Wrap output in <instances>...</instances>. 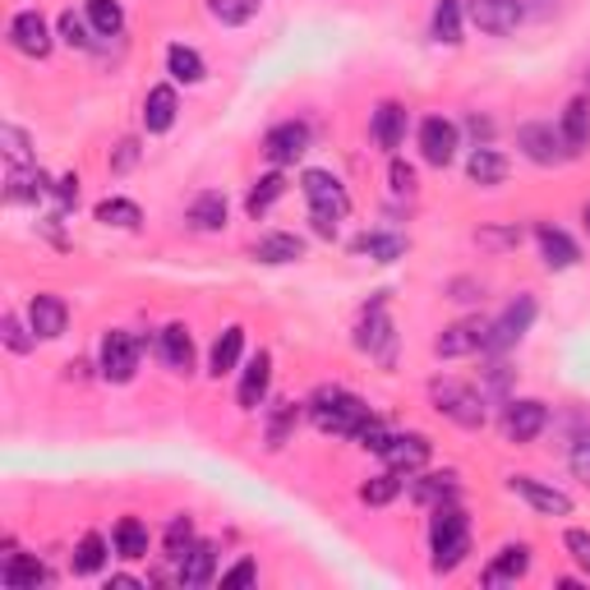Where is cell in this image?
Here are the masks:
<instances>
[{"label": "cell", "instance_id": "cell-4", "mask_svg": "<svg viewBox=\"0 0 590 590\" xmlns=\"http://www.w3.org/2000/svg\"><path fill=\"white\" fill-rule=\"evenodd\" d=\"M535 323V296H517L508 310H502L494 323H489V337H485V356H502L531 333Z\"/></svg>", "mask_w": 590, "mask_h": 590}, {"label": "cell", "instance_id": "cell-10", "mask_svg": "<svg viewBox=\"0 0 590 590\" xmlns=\"http://www.w3.org/2000/svg\"><path fill=\"white\" fill-rule=\"evenodd\" d=\"M485 337H489L485 319H462V323H452V327H443V333L433 337V356H443V360L475 356V351H485Z\"/></svg>", "mask_w": 590, "mask_h": 590}, {"label": "cell", "instance_id": "cell-48", "mask_svg": "<svg viewBox=\"0 0 590 590\" xmlns=\"http://www.w3.org/2000/svg\"><path fill=\"white\" fill-rule=\"evenodd\" d=\"M356 443H360L365 452H379V456H383V448L392 443V433H387V425L379 420V415H369V420L356 429Z\"/></svg>", "mask_w": 590, "mask_h": 590}, {"label": "cell", "instance_id": "cell-8", "mask_svg": "<svg viewBox=\"0 0 590 590\" xmlns=\"http://www.w3.org/2000/svg\"><path fill=\"white\" fill-rule=\"evenodd\" d=\"M544 425H549V406L535 402V397H521V402H508L502 406V433L508 443H535Z\"/></svg>", "mask_w": 590, "mask_h": 590}, {"label": "cell", "instance_id": "cell-44", "mask_svg": "<svg viewBox=\"0 0 590 590\" xmlns=\"http://www.w3.org/2000/svg\"><path fill=\"white\" fill-rule=\"evenodd\" d=\"M0 333H5V346H10L14 356H28L33 346H37V333H33V327L24 333V323H19V314H5V319H0Z\"/></svg>", "mask_w": 590, "mask_h": 590}, {"label": "cell", "instance_id": "cell-7", "mask_svg": "<svg viewBox=\"0 0 590 590\" xmlns=\"http://www.w3.org/2000/svg\"><path fill=\"white\" fill-rule=\"evenodd\" d=\"M97 369L106 383H129L139 369V337L129 333H106L102 337V351H97Z\"/></svg>", "mask_w": 590, "mask_h": 590}, {"label": "cell", "instance_id": "cell-30", "mask_svg": "<svg viewBox=\"0 0 590 590\" xmlns=\"http://www.w3.org/2000/svg\"><path fill=\"white\" fill-rule=\"evenodd\" d=\"M56 185H47L42 171H28V166H10V181H5V199L10 204H37L42 194H51Z\"/></svg>", "mask_w": 590, "mask_h": 590}, {"label": "cell", "instance_id": "cell-40", "mask_svg": "<svg viewBox=\"0 0 590 590\" xmlns=\"http://www.w3.org/2000/svg\"><path fill=\"white\" fill-rule=\"evenodd\" d=\"M281 194H287V176H281V171H268V176H258V185L250 189V199H245V212L250 217H264Z\"/></svg>", "mask_w": 590, "mask_h": 590}, {"label": "cell", "instance_id": "cell-22", "mask_svg": "<svg viewBox=\"0 0 590 590\" xmlns=\"http://www.w3.org/2000/svg\"><path fill=\"white\" fill-rule=\"evenodd\" d=\"M406 125H410V116H406V106L402 102H379V112H374V143L383 148V152H397L402 143H406Z\"/></svg>", "mask_w": 590, "mask_h": 590}, {"label": "cell", "instance_id": "cell-53", "mask_svg": "<svg viewBox=\"0 0 590 590\" xmlns=\"http://www.w3.org/2000/svg\"><path fill=\"white\" fill-rule=\"evenodd\" d=\"M258 581V567L245 558V563H235L231 572H222V586H254Z\"/></svg>", "mask_w": 590, "mask_h": 590}, {"label": "cell", "instance_id": "cell-52", "mask_svg": "<svg viewBox=\"0 0 590 590\" xmlns=\"http://www.w3.org/2000/svg\"><path fill=\"white\" fill-rule=\"evenodd\" d=\"M475 240L489 250H512V245H521V231H479Z\"/></svg>", "mask_w": 590, "mask_h": 590}, {"label": "cell", "instance_id": "cell-42", "mask_svg": "<svg viewBox=\"0 0 590 590\" xmlns=\"http://www.w3.org/2000/svg\"><path fill=\"white\" fill-rule=\"evenodd\" d=\"M102 563H106V540L97 535V531H89L79 540V549H74V558H70V567L79 577H93V572H102Z\"/></svg>", "mask_w": 590, "mask_h": 590}, {"label": "cell", "instance_id": "cell-16", "mask_svg": "<svg viewBox=\"0 0 590 590\" xmlns=\"http://www.w3.org/2000/svg\"><path fill=\"white\" fill-rule=\"evenodd\" d=\"M383 462H387L392 471H402V475L425 471V462H429V439H425V433H392V443L383 448Z\"/></svg>", "mask_w": 590, "mask_h": 590}, {"label": "cell", "instance_id": "cell-31", "mask_svg": "<svg viewBox=\"0 0 590 590\" xmlns=\"http://www.w3.org/2000/svg\"><path fill=\"white\" fill-rule=\"evenodd\" d=\"M240 351H245V327H227L222 337L212 342V356H208V374L222 379L240 365Z\"/></svg>", "mask_w": 590, "mask_h": 590}, {"label": "cell", "instance_id": "cell-24", "mask_svg": "<svg viewBox=\"0 0 590 590\" xmlns=\"http://www.w3.org/2000/svg\"><path fill=\"white\" fill-rule=\"evenodd\" d=\"M158 351H162V360H166L171 369H176V374H194V337H189V327H185V323L162 327Z\"/></svg>", "mask_w": 590, "mask_h": 590}, {"label": "cell", "instance_id": "cell-35", "mask_svg": "<svg viewBox=\"0 0 590 590\" xmlns=\"http://www.w3.org/2000/svg\"><path fill=\"white\" fill-rule=\"evenodd\" d=\"M166 74L176 79V83H204L208 79V65H204V56L194 51V47H166Z\"/></svg>", "mask_w": 590, "mask_h": 590}, {"label": "cell", "instance_id": "cell-1", "mask_svg": "<svg viewBox=\"0 0 590 590\" xmlns=\"http://www.w3.org/2000/svg\"><path fill=\"white\" fill-rule=\"evenodd\" d=\"M429 554H433V572H452L462 567L471 554V521L456 502H443L429 517Z\"/></svg>", "mask_w": 590, "mask_h": 590}, {"label": "cell", "instance_id": "cell-45", "mask_svg": "<svg viewBox=\"0 0 590 590\" xmlns=\"http://www.w3.org/2000/svg\"><path fill=\"white\" fill-rule=\"evenodd\" d=\"M89 28H93V24H89V19H79L74 10H65V14H60V42H65V47H79V51H83V47H93Z\"/></svg>", "mask_w": 590, "mask_h": 590}, {"label": "cell", "instance_id": "cell-15", "mask_svg": "<svg viewBox=\"0 0 590 590\" xmlns=\"http://www.w3.org/2000/svg\"><path fill=\"white\" fill-rule=\"evenodd\" d=\"M28 327L37 333V342L65 337V327H70V310H65V300L60 296H33L28 300Z\"/></svg>", "mask_w": 590, "mask_h": 590}, {"label": "cell", "instance_id": "cell-39", "mask_svg": "<svg viewBox=\"0 0 590 590\" xmlns=\"http://www.w3.org/2000/svg\"><path fill=\"white\" fill-rule=\"evenodd\" d=\"M89 24L97 37H120L125 33V5L120 0H89Z\"/></svg>", "mask_w": 590, "mask_h": 590}, {"label": "cell", "instance_id": "cell-5", "mask_svg": "<svg viewBox=\"0 0 590 590\" xmlns=\"http://www.w3.org/2000/svg\"><path fill=\"white\" fill-rule=\"evenodd\" d=\"M517 148H521V158H531L535 166H558V162H567V158H577V152L567 148L563 129H558V125H544V120L521 125V129H517Z\"/></svg>", "mask_w": 590, "mask_h": 590}, {"label": "cell", "instance_id": "cell-18", "mask_svg": "<svg viewBox=\"0 0 590 590\" xmlns=\"http://www.w3.org/2000/svg\"><path fill=\"white\" fill-rule=\"evenodd\" d=\"M176 567H181V586H208L212 577H217V544L212 540H194L189 549L176 558Z\"/></svg>", "mask_w": 590, "mask_h": 590}, {"label": "cell", "instance_id": "cell-14", "mask_svg": "<svg viewBox=\"0 0 590 590\" xmlns=\"http://www.w3.org/2000/svg\"><path fill=\"white\" fill-rule=\"evenodd\" d=\"M10 47H14L19 56L42 60V56L51 51V28H47V19H42L37 10H19V14L10 19Z\"/></svg>", "mask_w": 590, "mask_h": 590}, {"label": "cell", "instance_id": "cell-41", "mask_svg": "<svg viewBox=\"0 0 590 590\" xmlns=\"http://www.w3.org/2000/svg\"><path fill=\"white\" fill-rule=\"evenodd\" d=\"M300 415H304V406H296V402H277L273 406V415H268V448H281L296 433V425H300Z\"/></svg>", "mask_w": 590, "mask_h": 590}, {"label": "cell", "instance_id": "cell-2", "mask_svg": "<svg viewBox=\"0 0 590 590\" xmlns=\"http://www.w3.org/2000/svg\"><path fill=\"white\" fill-rule=\"evenodd\" d=\"M310 420L323 433H337V439H356V429L369 420V406L346 387H319L310 397Z\"/></svg>", "mask_w": 590, "mask_h": 590}, {"label": "cell", "instance_id": "cell-3", "mask_svg": "<svg viewBox=\"0 0 590 590\" xmlns=\"http://www.w3.org/2000/svg\"><path fill=\"white\" fill-rule=\"evenodd\" d=\"M429 397H433V410L448 415L452 425L462 429H485L489 420V397L471 383H456V379H433L429 383Z\"/></svg>", "mask_w": 590, "mask_h": 590}, {"label": "cell", "instance_id": "cell-29", "mask_svg": "<svg viewBox=\"0 0 590 590\" xmlns=\"http://www.w3.org/2000/svg\"><path fill=\"white\" fill-rule=\"evenodd\" d=\"M406 489L420 508L433 512V508H443V502L456 498V475H420V479H406Z\"/></svg>", "mask_w": 590, "mask_h": 590}, {"label": "cell", "instance_id": "cell-36", "mask_svg": "<svg viewBox=\"0 0 590 590\" xmlns=\"http://www.w3.org/2000/svg\"><path fill=\"white\" fill-rule=\"evenodd\" d=\"M93 217H97L102 227H120V231H139L143 227V208L129 204V199H102L93 208Z\"/></svg>", "mask_w": 590, "mask_h": 590}, {"label": "cell", "instance_id": "cell-25", "mask_svg": "<svg viewBox=\"0 0 590 590\" xmlns=\"http://www.w3.org/2000/svg\"><path fill=\"white\" fill-rule=\"evenodd\" d=\"M527 572H531V549H527V544H508V549H498V558L485 567V586L521 581Z\"/></svg>", "mask_w": 590, "mask_h": 590}, {"label": "cell", "instance_id": "cell-21", "mask_svg": "<svg viewBox=\"0 0 590 590\" xmlns=\"http://www.w3.org/2000/svg\"><path fill=\"white\" fill-rule=\"evenodd\" d=\"M176 112H181L176 89H171V83H158V89H148V97H143V129L148 135H166V129L176 125Z\"/></svg>", "mask_w": 590, "mask_h": 590}, {"label": "cell", "instance_id": "cell-50", "mask_svg": "<svg viewBox=\"0 0 590 590\" xmlns=\"http://www.w3.org/2000/svg\"><path fill=\"white\" fill-rule=\"evenodd\" d=\"M387 189H392V194H415V166L402 162V158H392V166H387Z\"/></svg>", "mask_w": 590, "mask_h": 590}, {"label": "cell", "instance_id": "cell-38", "mask_svg": "<svg viewBox=\"0 0 590 590\" xmlns=\"http://www.w3.org/2000/svg\"><path fill=\"white\" fill-rule=\"evenodd\" d=\"M258 10H264V0H208V14L222 28H245Z\"/></svg>", "mask_w": 590, "mask_h": 590}, {"label": "cell", "instance_id": "cell-19", "mask_svg": "<svg viewBox=\"0 0 590 590\" xmlns=\"http://www.w3.org/2000/svg\"><path fill=\"white\" fill-rule=\"evenodd\" d=\"M392 342H397V333H392V323L383 314V304H374L365 319H360V333H356V346L379 360H392Z\"/></svg>", "mask_w": 590, "mask_h": 590}, {"label": "cell", "instance_id": "cell-26", "mask_svg": "<svg viewBox=\"0 0 590 590\" xmlns=\"http://www.w3.org/2000/svg\"><path fill=\"white\" fill-rule=\"evenodd\" d=\"M0 581H5L10 590H37L42 581H51V577H47V567H42L37 554H10L5 567H0Z\"/></svg>", "mask_w": 590, "mask_h": 590}, {"label": "cell", "instance_id": "cell-58", "mask_svg": "<svg viewBox=\"0 0 590 590\" xmlns=\"http://www.w3.org/2000/svg\"><path fill=\"white\" fill-rule=\"evenodd\" d=\"M581 222H586V231H590V204H586V208H581Z\"/></svg>", "mask_w": 590, "mask_h": 590}, {"label": "cell", "instance_id": "cell-27", "mask_svg": "<svg viewBox=\"0 0 590 590\" xmlns=\"http://www.w3.org/2000/svg\"><path fill=\"white\" fill-rule=\"evenodd\" d=\"M466 176H471V185H502V181H508V158H502V152L498 148H475L471 152V158H466Z\"/></svg>", "mask_w": 590, "mask_h": 590}, {"label": "cell", "instance_id": "cell-32", "mask_svg": "<svg viewBox=\"0 0 590 590\" xmlns=\"http://www.w3.org/2000/svg\"><path fill=\"white\" fill-rule=\"evenodd\" d=\"M462 19H466V0H439L433 5V42H443V47H456L462 42Z\"/></svg>", "mask_w": 590, "mask_h": 590}, {"label": "cell", "instance_id": "cell-33", "mask_svg": "<svg viewBox=\"0 0 590 590\" xmlns=\"http://www.w3.org/2000/svg\"><path fill=\"white\" fill-rule=\"evenodd\" d=\"M189 222L199 227V231H222V227H227V194H217V189L194 194V204H189Z\"/></svg>", "mask_w": 590, "mask_h": 590}, {"label": "cell", "instance_id": "cell-49", "mask_svg": "<svg viewBox=\"0 0 590 590\" xmlns=\"http://www.w3.org/2000/svg\"><path fill=\"white\" fill-rule=\"evenodd\" d=\"M567 466H572V475L581 479V485H590V429L572 443V452H567Z\"/></svg>", "mask_w": 590, "mask_h": 590}, {"label": "cell", "instance_id": "cell-34", "mask_svg": "<svg viewBox=\"0 0 590 590\" xmlns=\"http://www.w3.org/2000/svg\"><path fill=\"white\" fill-rule=\"evenodd\" d=\"M558 129H563L567 148L581 152V148L590 143V102H586V97H572V102H567V106H563V120H558Z\"/></svg>", "mask_w": 590, "mask_h": 590}, {"label": "cell", "instance_id": "cell-9", "mask_svg": "<svg viewBox=\"0 0 590 590\" xmlns=\"http://www.w3.org/2000/svg\"><path fill=\"white\" fill-rule=\"evenodd\" d=\"M300 189H304V199H310V208H319V212H337V217L351 212V194H346V185L333 176V171L310 166L300 176Z\"/></svg>", "mask_w": 590, "mask_h": 590}, {"label": "cell", "instance_id": "cell-17", "mask_svg": "<svg viewBox=\"0 0 590 590\" xmlns=\"http://www.w3.org/2000/svg\"><path fill=\"white\" fill-rule=\"evenodd\" d=\"M268 387H273V356L258 351V356L245 365V374H240V387H235L240 410H258V406H264Z\"/></svg>", "mask_w": 590, "mask_h": 590}, {"label": "cell", "instance_id": "cell-46", "mask_svg": "<svg viewBox=\"0 0 590 590\" xmlns=\"http://www.w3.org/2000/svg\"><path fill=\"white\" fill-rule=\"evenodd\" d=\"M162 540H166V558L176 563V558L189 549V544H194V521H189V517H176V521L166 527V535H162Z\"/></svg>", "mask_w": 590, "mask_h": 590}, {"label": "cell", "instance_id": "cell-37", "mask_svg": "<svg viewBox=\"0 0 590 590\" xmlns=\"http://www.w3.org/2000/svg\"><path fill=\"white\" fill-rule=\"evenodd\" d=\"M116 554L125 563L148 558V527H143L139 517H120V527H116Z\"/></svg>", "mask_w": 590, "mask_h": 590}, {"label": "cell", "instance_id": "cell-12", "mask_svg": "<svg viewBox=\"0 0 590 590\" xmlns=\"http://www.w3.org/2000/svg\"><path fill=\"white\" fill-rule=\"evenodd\" d=\"M456 148H462V129H456L452 120H443V116L420 120V158L429 166H452Z\"/></svg>", "mask_w": 590, "mask_h": 590}, {"label": "cell", "instance_id": "cell-20", "mask_svg": "<svg viewBox=\"0 0 590 590\" xmlns=\"http://www.w3.org/2000/svg\"><path fill=\"white\" fill-rule=\"evenodd\" d=\"M535 240H540V258H544V268H549V273H567L581 258L577 240L567 231H558V227H540Z\"/></svg>", "mask_w": 590, "mask_h": 590}, {"label": "cell", "instance_id": "cell-47", "mask_svg": "<svg viewBox=\"0 0 590 590\" xmlns=\"http://www.w3.org/2000/svg\"><path fill=\"white\" fill-rule=\"evenodd\" d=\"M0 143H5L10 166H28L33 148H28V135H24V129H19V125H5V129H0Z\"/></svg>", "mask_w": 590, "mask_h": 590}, {"label": "cell", "instance_id": "cell-43", "mask_svg": "<svg viewBox=\"0 0 590 590\" xmlns=\"http://www.w3.org/2000/svg\"><path fill=\"white\" fill-rule=\"evenodd\" d=\"M402 494V471H387V475H374L360 485V498L369 502V508H387L392 498Z\"/></svg>", "mask_w": 590, "mask_h": 590}, {"label": "cell", "instance_id": "cell-54", "mask_svg": "<svg viewBox=\"0 0 590 590\" xmlns=\"http://www.w3.org/2000/svg\"><path fill=\"white\" fill-rule=\"evenodd\" d=\"M51 194L60 199V208H74V204H79V176H60Z\"/></svg>", "mask_w": 590, "mask_h": 590}, {"label": "cell", "instance_id": "cell-56", "mask_svg": "<svg viewBox=\"0 0 590 590\" xmlns=\"http://www.w3.org/2000/svg\"><path fill=\"white\" fill-rule=\"evenodd\" d=\"M135 162H139V143H135V139H125L120 152H116V162H112V171H129Z\"/></svg>", "mask_w": 590, "mask_h": 590}, {"label": "cell", "instance_id": "cell-6", "mask_svg": "<svg viewBox=\"0 0 590 590\" xmlns=\"http://www.w3.org/2000/svg\"><path fill=\"white\" fill-rule=\"evenodd\" d=\"M466 19L489 33V37H508L521 28V19H527V10H521V0H466Z\"/></svg>", "mask_w": 590, "mask_h": 590}, {"label": "cell", "instance_id": "cell-51", "mask_svg": "<svg viewBox=\"0 0 590 590\" xmlns=\"http://www.w3.org/2000/svg\"><path fill=\"white\" fill-rule=\"evenodd\" d=\"M563 549L572 554L577 567H586V572H590V535H586V531H567V535H563Z\"/></svg>", "mask_w": 590, "mask_h": 590}, {"label": "cell", "instance_id": "cell-23", "mask_svg": "<svg viewBox=\"0 0 590 590\" xmlns=\"http://www.w3.org/2000/svg\"><path fill=\"white\" fill-rule=\"evenodd\" d=\"M254 258H258V264H268V268L300 264V258H304V240L291 235V231H268V235L254 245Z\"/></svg>", "mask_w": 590, "mask_h": 590}, {"label": "cell", "instance_id": "cell-55", "mask_svg": "<svg viewBox=\"0 0 590 590\" xmlns=\"http://www.w3.org/2000/svg\"><path fill=\"white\" fill-rule=\"evenodd\" d=\"M310 222H314V231H319V235L337 240V222H342L337 212H319V208H310Z\"/></svg>", "mask_w": 590, "mask_h": 590}, {"label": "cell", "instance_id": "cell-11", "mask_svg": "<svg viewBox=\"0 0 590 590\" xmlns=\"http://www.w3.org/2000/svg\"><path fill=\"white\" fill-rule=\"evenodd\" d=\"M264 152H268L273 166L300 162L304 152H310V125H304V120H281V125H273L268 135H264Z\"/></svg>", "mask_w": 590, "mask_h": 590}, {"label": "cell", "instance_id": "cell-28", "mask_svg": "<svg viewBox=\"0 0 590 590\" xmlns=\"http://www.w3.org/2000/svg\"><path fill=\"white\" fill-rule=\"evenodd\" d=\"M351 250H356V254H365L369 264H397V258L406 254V235H392V231H365Z\"/></svg>", "mask_w": 590, "mask_h": 590}, {"label": "cell", "instance_id": "cell-13", "mask_svg": "<svg viewBox=\"0 0 590 590\" xmlns=\"http://www.w3.org/2000/svg\"><path fill=\"white\" fill-rule=\"evenodd\" d=\"M508 489L517 498H527L540 517H572V498H567L563 489H554V485H544V479H535V475H512Z\"/></svg>", "mask_w": 590, "mask_h": 590}, {"label": "cell", "instance_id": "cell-57", "mask_svg": "<svg viewBox=\"0 0 590 590\" xmlns=\"http://www.w3.org/2000/svg\"><path fill=\"white\" fill-rule=\"evenodd\" d=\"M471 135L489 143V135H494V125H489V120H479V116H471ZM485 143H479V148H485Z\"/></svg>", "mask_w": 590, "mask_h": 590}]
</instances>
